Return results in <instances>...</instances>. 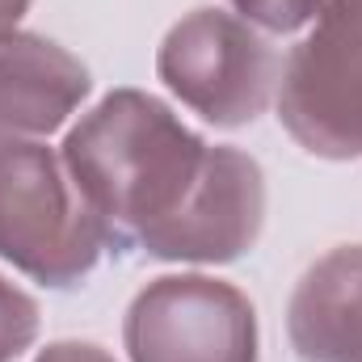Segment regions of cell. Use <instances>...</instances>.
Instances as JSON below:
<instances>
[{
	"mask_svg": "<svg viewBox=\"0 0 362 362\" xmlns=\"http://www.w3.org/2000/svg\"><path fill=\"white\" fill-rule=\"evenodd\" d=\"M34 362H114V358L101 346H93V341H55Z\"/></svg>",
	"mask_w": 362,
	"mask_h": 362,
	"instance_id": "10",
	"label": "cell"
},
{
	"mask_svg": "<svg viewBox=\"0 0 362 362\" xmlns=\"http://www.w3.org/2000/svg\"><path fill=\"white\" fill-rule=\"evenodd\" d=\"M156 72L181 105L211 127H249L278 93L282 59L270 38L236 13L194 8L165 34Z\"/></svg>",
	"mask_w": 362,
	"mask_h": 362,
	"instance_id": "3",
	"label": "cell"
},
{
	"mask_svg": "<svg viewBox=\"0 0 362 362\" xmlns=\"http://www.w3.org/2000/svg\"><path fill=\"white\" fill-rule=\"evenodd\" d=\"M25 13H30V0H0V34H13Z\"/></svg>",
	"mask_w": 362,
	"mask_h": 362,
	"instance_id": "11",
	"label": "cell"
},
{
	"mask_svg": "<svg viewBox=\"0 0 362 362\" xmlns=\"http://www.w3.org/2000/svg\"><path fill=\"white\" fill-rule=\"evenodd\" d=\"M278 118L303 152L362 160V0H341L291 47Z\"/></svg>",
	"mask_w": 362,
	"mask_h": 362,
	"instance_id": "4",
	"label": "cell"
},
{
	"mask_svg": "<svg viewBox=\"0 0 362 362\" xmlns=\"http://www.w3.org/2000/svg\"><path fill=\"white\" fill-rule=\"evenodd\" d=\"M38 337V303L0 274V362L21 358Z\"/></svg>",
	"mask_w": 362,
	"mask_h": 362,
	"instance_id": "9",
	"label": "cell"
},
{
	"mask_svg": "<svg viewBox=\"0 0 362 362\" xmlns=\"http://www.w3.org/2000/svg\"><path fill=\"white\" fill-rule=\"evenodd\" d=\"M122 346L131 362H257V312L223 278L165 274L131 299Z\"/></svg>",
	"mask_w": 362,
	"mask_h": 362,
	"instance_id": "5",
	"label": "cell"
},
{
	"mask_svg": "<svg viewBox=\"0 0 362 362\" xmlns=\"http://www.w3.org/2000/svg\"><path fill=\"white\" fill-rule=\"evenodd\" d=\"M236 8V17H245L257 30L270 34H295L303 25H316L329 8H337L341 0H228Z\"/></svg>",
	"mask_w": 362,
	"mask_h": 362,
	"instance_id": "8",
	"label": "cell"
},
{
	"mask_svg": "<svg viewBox=\"0 0 362 362\" xmlns=\"http://www.w3.org/2000/svg\"><path fill=\"white\" fill-rule=\"evenodd\" d=\"M59 156L110 249L223 266L262 236V165L240 148H211L144 89L105 93L68 131Z\"/></svg>",
	"mask_w": 362,
	"mask_h": 362,
	"instance_id": "1",
	"label": "cell"
},
{
	"mask_svg": "<svg viewBox=\"0 0 362 362\" xmlns=\"http://www.w3.org/2000/svg\"><path fill=\"white\" fill-rule=\"evenodd\" d=\"M110 236L64 156L25 135H0V262L25 278L68 291L85 282Z\"/></svg>",
	"mask_w": 362,
	"mask_h": 362,
	"instance_id": "2",
	"label": "cell"
},
{
	"mask_svg": "<svg viewBox=\"0 0 362 362\" xmlns=\"http://www.w3.org/2000/svg\"><path fill=\"white\" fill-rule=\"evenodd\" d=\"M286 337L303 362H362V245H337L295 282Z\"/></svg>",
	"mask_w": 362,
	"mask_h": 362,
	"instance_id": "7",
	"label": "cell"
},
{
	"mask_svg": "<svg viewBox=\"0 0 362 362\" xmlns=\"http://www.w3.org/2000/svg\"><path fill=\"white\" fill-rule=\"evenodd\" d=\"M89 89V68L59 42L30 30L0 34V135L59 131Z\"/></svg>",
	"mask_w": 362,
	"mask_h": 362,
	"instance_id": "6",
	"label": "cell"
}]
</instances>
